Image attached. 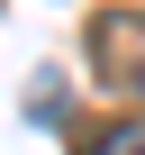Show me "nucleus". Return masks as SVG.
Here are the masks:
<instances>
[{
    "label": "nucleus",
    "instance_id": "obj_1",
    "mask_svg": "<svg viewBox=\"0 0 145 155\" xmlns=\"http://www.w3.org/2000/svg\"><path fill=\"white\" fill-rule=\"evenodd\" d=\"M91 73L109 91H145V9H100L91 18Z\"/></svg>",
    "mask_w": 145,
    "mask_h": 155
},
{
    "label": "nucleus",
    "instance_id": "obj_2",
    "mask_svg": "<svg viewBox=\"0 0 145 155\" xmlns=\"http://www.w3.org/2000/svg\"><path fill=\"white\" fill-rule=\"evenodd\" d=\"M82 155H145V119H109V128H91Z\"/></svg>",
    "mask_w": 145,
    "mask_h": 155
}]
</instances>
